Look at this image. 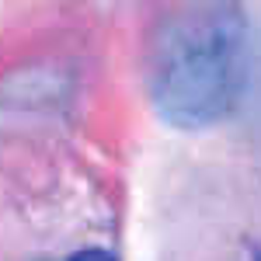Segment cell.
<instances>
[{
	"label": "cell",
	"instance_id": "obj_1",
	"mask_svg": "<svg viewBox=\"0 0 261 261\" xmlns=\"http://www.w3.org/2000/svg\"><path fill=\"white\" fill-rule=\"evenodd\" d=\"M241 81V42L220 18L185 24L157 66V108L178 125L216 122L230 108Z\"/></svg>",
	"mask_w": 261,
	"mask_h": 261
}]
</instances>
